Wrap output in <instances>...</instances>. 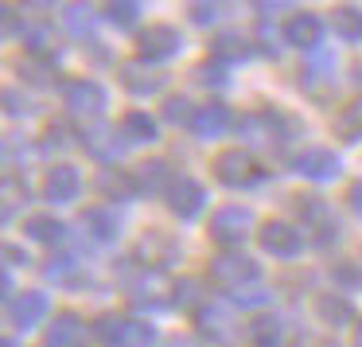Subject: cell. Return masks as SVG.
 Returning a JSON list of instances; mask_svg holds the SVG:
<instances>
[{
  "mask_svg": "<svg viewBox=\"0 0 362 347\" xmlns=\"http://www.w3.org/2000/svg\"><path fill=\"white\" fill-rule=\"evenodd\" d=\"M335 125H339V137H346V141H358V137H362V94L354 98V102L346 106L343 113H339Z\"/></svg>",
  "mask_w": 362,
  "mask_h": 347,
  "instance_id": "obj_28",
  "label": "cell"
},
{
  "mask_svg": "<svg viewBox=\"0 0 362 347\" xmlns=\"http://www.w3.org/2000/svg\"><path fill=\"white\" fill-rule=\"evenodd\" d=\"M24 47L32 51V55L47 59V55H55V51H59V43H55V35H51L47 28H32V32H24Z\"/></svg>",
  "mask_w": 362,
  "mask_h": 347,
  "instance_id": "obj_29",
  "label": "cell"
},
{
  "mask_svg": "<svg viewBox=\"0 0 362 347\" xmlns=\"http://www.w3.org/2000/svg\"><path fill=\"white\" fill-rule=\"evenodd\" d=\"M133 180H136V191H148V195H156V191H172V172H168L164 160H144V164L133 168Z\"/></svg>",
  "mask_w": 362,
  "mask_h": 347,
  "instance_id": "obj_13",
  "label": "cell"
},
{
  "mask_svg": "<svg viewBox=\"0 0 362 347\" xmlns=\"http://www.w3.org/2000/svg\"><path fill=\"white\" fill-rule=\"evenodd\" d=\"M250 281H257V261L245 258V254H218L211 261V285H218V289L242 292V285Z\"/></svg>",
  "mask_w": 362,
  "mask_h": 347,
  "instance_id": "obj_1",
  "label": "cell"
},
{
  "mask_svg": "<svg viewBox=\"0 0 362 347\" xmlns=\"http://www.w3.org/2000/svg\"><path fill=\"white\" fill-rule=\"evenodd\" d=\"M180 32H175L172 24H148L141 35H136V51H141V59H148V63H156V59H172L175 51H180Z\"/></svg>",
  "mask_w": 362,
  "mask_h": 347,
  "instance_id": "obj_4",
  "label": "cell"
},
{
  "mask_svg": "<svg viewBox=\"0 0 362 347\" xmlns=\"http://www.w3.org/2000/svg\"><path fill=\"white\" fill-rule=\"evenodd\" d=\"M354 347H362V324L354 328Z\"/></svg>",
  "mask_w": 362,
  "mask_h": 347,
  "instance_id": "obj_39",
  "label": "cell"
},
{
  "mask_svg": "<svg viewBox=\"0 0 362 347\" xmlns=\"http://www.w3.org/2000/svg\"><path fill=\"white\" fill-rule=\"evenodd\" d=\"M82 227H86L98 242H110V238L121 234V230H117V215H113V211H86V215H82Z\"/></svg>",
  "mask_w": 362,
  "mask_h": 347,
  "instance_id": "obj_24",
  "label": "cell"
},
{
  "mask_svg": "<svg viewBox=\"0 0 362 347\" xmlns=\"http://www.w3.org/2000/svg\"><path fill=\"white\" fill-rule=\"evenodd\" d=\"M206 203V191L203 183H195L191 176H180V180L172 183V191H168V207H172L180 219H195L199 211H203Z\"/></svg>",
  "mask_w": 362,
  "mask_h": 347,
  "instance_id": "obj_7",
  "label": "cell"
},
{
  "mask_svg": "<svg viewBox=\"0 0 362 347\" xmlns=\"http://www.w3.org/2000/svg\"><path fill=\"white\" fill-rule=\"evenodd\" d=\"M136 254L144 258V266L160 269V266H168V261L175 258V242L164 234V230H148V234L141 238V246H136Z\"/></svg>",
  "mask_w": 362,
  "mask_h": 347,
  "instance_id": "obj_15",
  "label": "cell"
},
{
  "mask_svg": "<svg viewBox=\"0 0 362 347\" xmlns=\"http://www.w3.org/2000/svg\"><path fill=\"white\" fill-rule=\"evenodd\" d=\"M331 28H335L343 40H362V8L343 4V8L331 12Z\"/></svg>",
  "mask_w": 362,
  "mask_h": 347,
  "instance_id": "obj_23",
  "label": "cell"
},
{
  "mask_svg": "<svg viewBox=\"0 0 362 347\" xmlns=\"http://www.w3.org/2000/svg\"><path fill=\"white\" fill-rule=\"evenodd\" d=\"M20 203H28V188L16 180V176H8V180H4V219H8Z\"/></svg>",
  "mask_w": 362,
  "mask_h": 347,
  "instance_id": "obj_32",
  "label": "cell"
},
{
  "mask_svg": "<svg viewBox=\"0 0 362 347\" xmlns=\"http://www.w3.org/2000/svg\"><path fill=\"white\" fill-rule=\"evenodd\" d=\"M63 102L74 118H98V113L105 110V90L98 86L94 79H78V82H66Z\"/></svg>",
  "mask_w": 362,
  "mask_h": 347,
  "instance_id": "obj_3",
  "label": "cell"
},
{
  "mask_svg": "<svg viewBox=\"0 0 362 347\" xmlns=\"http://www.w3.org/2000/svg\"><path fill=\"white\" fill-rule=\"evenodd\" d=\"M292 168H296L300 176H308V180H331V176H339V157L331 149L312 144V149H304L292 160Z\"/></svg>",
  "mask_w": 362,
  "mask_h": 347,
  "instance_id": "obj_9",
  "label": "cell"
},
{
  "mask_svg": "<svg viewBox=\"0 0 362 347\" xmlns=\"http://www.w3.org/2000/svg\"><path fill=\"white\" fill-rule=\"evenodd\" d=\"M250 227H253L250 207H222L211 219V238L222 246H242L245 234H250Z\"/></svg>",
  "mask_w": 362,
  "mask_h": 347,
  "instance_id": "obj_2",
  "label": "cell"
},
{
  "mask_svg": "<svg viewBox=\"0 0 362 347\" xmlns=\"http://www.w3.org/2000/svg\"><path fill=\"white\" fill-rule=\"evenodd\" d=\"M105 16H110V24H117V28H133V24H136V16H141V4H136V0L105 4Z\"/></svg>",
  "mask_w": 362,
  "mask_h": 347,
  "instance_id": "obj_31",
  "label": "cell"
},
{
  "mask_svg": "<svg viewBox=\"0 0 362 347\" xmlns=\"http://www.w3.org/2000/svg\"><path fill=\"white\" fill-rule=\"evenodd\" d=\"M98 188L110 199H133L136 195V180L129 172H117V168H105V172L98 176Z\"/></svg>",
  "mask_w": 362,
  "mask_h": 347,
  "instance_id": "obj_20",
  "label": "cell"
},
{
  "mask_svg": "<svg viewBox=\"0 0 362 347\" xmlns=\"http://www.w3.org/2000/svg\"><path fill=\"white\" fill-rule=\"evenodd\" d=\"M226 125H230V110H226V106H218V102L199 106V110H195V118H191V133H195L199 141H211V137H222V133H226Z\"/></svg>",
  "mask_w": 362,
  "mask_h": 347,
  "instance_id": "obj_11",
  "label": "cell"
},
{
  "mask_svg": "<svg viewBox=\"0 0 362 347\" xmlns=\"http://www.w3.org/2000/svg\"><path fill=\"white\" fill-rule=\"evenodd\" d=\"M250 331H253V343L257 347H276L281 336H284V328H281L276 316H257V320L250 324Z\"/></svg>",
  "mask_w": 362,
  "mask_h": 347,
  "instance_id": "obj_27",
  "label": "cell"
},
{
  "mask_svg": "<svg viewBox=\"0 0 362 347\" xmlns=\"http://www.w3.org/2000/svg\"><path fill=\"white\" fill-rule=\"evenodd\" d=\"M250 55V43L242 40V35L234 32H222L218 40H214V59H222V63H238V59Z\"/></svg>",
  "mask_w": 362,
  "mask_h": 347,
  "instance_id": "obj_26",
  "label": "cell"
},
{
  "mask_svg": "<svg viewBox=\"0 0 362 347\" xmlns=\"http://www.w3.org/2000/svg\"><path fill=\"white\" fill-rule=\"evenodd\" d=\"M121 82H125L133 94H156V90L164 86V74L144 67V63H125L121 67Z\"/></svg>",
  "mask_w": 362,
  "mask_h": 347,
  "instance_id": "obj_17",
  "label": "cell"
},
{
  "mask_svg": "<svg viewBox=\"0 0 362 347\" xmlns=\"http://www.w3.org/2000/svg\"><path fill=\"white\" fill-rule=\"evenodd\" d=\"M43 316H47V292L28 289V292H20V297L8 305V320L16 324L20 331H28V328H35V324H43Z\"/></svg>",
  "mask_w": 362,
  "mask_h": 347,
  "instance_id": "obj_8",
  "label": "cell"
},
{
  "mask_svg": "<svg viewBox=\"0 0 362 347\" xmlns=\"http://www.w3.org/2000/svg\"><path fill=\"white\" fill-rule=\"evenodd\" d=\"M315 312H320V320L331 324V328H343V324L354 320L351 300L339 297V292H320V297H315Z\"/></svg>",
  "mask_w": 362,
  "mask_h": 347,
  "instance_id": "obj_16",
  "label": "cell"
},
{
  "mask_svg": "<svg viewBox=\"0 0 362 347\" xmlns=\"http://www.w3.org/2000/svg\"><path fill=\"white\" fill-rule=\"evenodd\" d=\"M346 199H351L354 215H358V219H362V180H358V183H351V195H346Z\"/></svg>",
  "mask_w": 362,
  "mask_h": 347,
  "instance_id": "obj_37",
  "label": "cell"
},
{
  "mask_svg": "<svg viewBox=\"0 0 362 347\" xmlns=\"http://www.w3.org/2000/svg\"><path fill=\"white\" fill-rule=\"evenodd\" d=\"M86 343V324L74 312H59L47 328V347H82Z\"/></svg>",
  "mask_w": 362,
  "mask_h": 347,
  "instance_id": "obj_12",
  "label": "cell"
},
{
  "mask_svg": "<svg viewBox=\"0 0 362 347\" xmlns=\"http://www.w3.org/2000/svg\"><path fill=\"white\" fill-rule=\"evenodd\" d=\"M24 230H28V238H35V242H47V246H55L59 238H63V222L51 219V215H32Z\"/></svg>",
  "mask_w": 362,
  "mask_h": 347,
  "instance_id": "obj_25",
  "label": "cell"
},
{
  "mask_svg": "<svg viewBox=\"0 0 362 347\" xmlns=\"http://www.w3.org/2000/svg\"><path fill=\"white\" fill-rule=\"evenodd\" d=\"M238 133H250L245 141H253V144H276V141H284V137L276 133V118H273V113H250L245 121H238Z\"/></svg>",
  "mask_w": 362,
  "mask_h": 347,
  "instance_id": "obj_18",
  "label": "cell"
},
{
  "mask_svg": "<svg viewBox=\"0 0 362 347\" xmlns=\"http://www.w3.org/2000/svg\"><path fill=\"white\" fill-rule=\"evenodd\" d=\"M199 79H203V82H222V71H218V67H203Z\"/></svg>",
  "mask_w": 362,
  "mask_h": 347,
  "instance_id": "obj_38",
  "label": "cell"
},
{
  "mask_svg": "<svg viewBox=\"0 0 362 347\" xmlns=\"http://www.w3.org/2000/svg\"><path fill=\"white\" fill-rule=\"evenodd\" d=\"M214 176H218L226 188H242L253 180V157L245 149H222L214 157Z\"/></svg>",
  "mask_w": 362,
  "mask_h": 347,
  "instance_id": "obj_5",
  "label": "cell"
},
{
  "mask_svg": "<svg viewBox=\"0 0 362 347\" xmlns=\"http://www.w3.org/2000/svg\"><path fill=\"white\" fill-rule=\"evenodd\" d=\"M335 277H339V281H351V285H358V281H362V273H358L354 266H339V269H335Z\"/></svg>",
  "mask_w": 362,
  "mask_h": 347,
  "instance_id": "obj_36",
  "label": "cell"
},
{
  "mask_svg": "<svg viewBox=\"0 0 362 347\" xmlns=\"http://www.w3.org/2000/svg\"><path fill=\"white\" fill-rule=\"evenodd\" d=\"M152 343H156V328L144 324V320H129L125 316L121 336H117V347H152Z\"/></svg>",
  "mask_w": 362,
  "mask_h": 347,
  "instance_id": "obj_22",
  "label": "cell"
},
{
  "mask_svg": "<svg viewBox=\"0 0 362 347\" xmlns=\"http://www.w3.org/2000/svg\"><path fill=\"white\" fill-rule=\"evenodd\" d=\"M121 133H125L129 144H148V141H156V121H152L148 113L133 110V113H125V121H121Z\"/></svg>",
  "mask_w": 362,
  "mask_h": 347,
  "instance_id": "obj_19",
  "label": "cell"
},
{
  "mask_svg": "<svg viewBox=\"0 0 362 347\" xmlns=\"http://www.w3.org/2000/svg\"><path fill=\"white\" fill-rule=\"evenodd\" d=\"M164 118H168V121H187V125H191L195 110H191L187 98H168V102H164Z\"/></svg>",
  "mask_w": 362,
  "mask_h": 347,
  "instance_id": "obj_33",
  "label": "cell"
},
{
  "mask_svg": "<svg viewBox=\"0 0 362 347\" xmlns=\"http://www.w3.org/2000/svg\"><path fill=\"white\" fill-rule=\"evenodd\" d=\"M191 20L195 24H214L218 20V4H191Z\"/></svg>",
  "mask_w": 362,
  "mask_h": 347,
  "instance_id": "obj_35",
  "label": "cell"
},
{
  "mask_svg": "<svg viewBox=\"0 0 362 347\" xmlns=\"http://www.w3.org/2000/svg\"><path fill=\"white\" fill-rule=\"evenodd\" d=\"M82 144H86L94 157H102V160H113V157L121 152V144H117V137H113V129H105V125L86 129V133H82Z\"/></svg>",
  "mask_w": 362,
  "mask_h": 347,
  "instance_id": "obj_21",
  "label": "cell"
},
{
  "mask_svg": "<svg viewBox=\"0 0 362 347\" xmlns=\"http://www.w3.org/2000/svg\"><path fill=\"white\" fill-rule=\"evenodd\" d=\"M121 324H125V316H102V320H98V336H102L105 343H113V347H117Z\"/></svg>",
  "mask_w": 362,
  "mask_h": 347,
  "instance_id": "obj_34",
  "label": "cell"
},
{
  "mask_svg": "<svg viewBox=\"0 0 362 347\" xmlns=\"http://www.w3.org/2000/svg\"><path fill=\"white\" fill-rule=\"evenodd\" d=\"M261 238V250L273 254V258H296L300 254V230L288 227V222H265L257 230Z\"/></svg>",
  "mask_w": 362,
  "mask_h": 347,
  "instance_id": "obj_6",
  "label": "cell"
},
{
  "mask_svg": "<svg viewBox=\"0 0 362 347\" xmlns=\"http://www.w3.org/2000/svg\"><path fill=\"white\" fill-rule=\"evenodd\" d=\"M320 35H323V28H320V20L312 16V12H296V16L284 24V40L292 43V47H315L320 43Z\"/></svg>",
  "mask_w": 362,
  "mask_h": 347,
  "instance_id": "obj_14",
  "label": "cell"
},
{
  "mask_svg": "<svg viewBox=\"0 0 362 347\" xmlns=\"http://www.w3.org/2000/svg\"><path fill=\"white\" fill-rule=\"evenodd\" d=\"M78 188H82V176L71 164H55L47 172V180H43V195L51 203H71V199H78Z\"/></svg>",
  "mask_w": 362,
  "mask_h": 347,
  "instance_id": "obj_10",
  "label": "cell"
},
{
  "mask_svg": "<svg viewBox=\"0 0 362 347\" xmlns=\"http://www.w3.org/2000/svg\"><path fill=\"white\" fill-rule=\"evenodd\" d=\"M195 320H199V328L203 331H226V324H230V312L222 305H203L195 312Z\"/></svg>",
  "mask_w": 362,
  "mask_h": 347,
  "instance_id": "obj_30",
  "label": "cell"
}]
</instances>
